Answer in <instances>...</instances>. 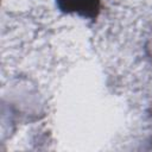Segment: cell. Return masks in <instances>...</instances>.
I'll return each mask as SVG.
<instances>
[{"label": "cell", "instance_id": "cell-1", "mask_svg": "<svg viewBox=\"0 0 152 152\" xmlns=\"http://www.w3.org/2000/svg\"><path fill=\"white\" fill-rule=\"evenodd\" d=\"M61 10L68 13H77L84 17H95L100 2L99 0H57Z\"/></svg>", "mask_w": 152, "mask_h": 152}]
</instances>
